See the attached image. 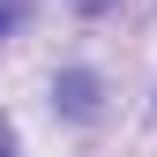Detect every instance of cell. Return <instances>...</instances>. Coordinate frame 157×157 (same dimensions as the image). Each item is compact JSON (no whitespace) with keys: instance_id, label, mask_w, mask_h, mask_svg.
<instances>
[{"instance_id":"cell-1","label":"cell","mask_w":157,"mask_h":157,"mask_svg":"<svg viewBox=\"0 0 157 157\" xmlns=\"http://www.w3.org/2000/svg\"><path fill=\"white\" fill-rule=\"evenodd\" d=\"M52 90H60V105L75 112V120H97V75H90V67H67Z\"/></svg>"},{"instance_id":"cell-2","label":"cell","mask_w":157,"mask_h":157,"mask_svg":"<svg viewBox=\"0 0 157 157\" xmlns=\"http://www.w3.org/2000/svg\"><path fill=\"white\" fill-rule=\"evenodd\" d=\"M23 23V0H0V30H15Z\"/></svg>"},{"instance_id":"cell-3","label":"cell","mask_w":157,"mask_h":157,"mask_svg":"<svg viewBox=\"0 0 157 157\" xmlns=\"http://www.w3.org/2000/svg\"><path fill=\"white\" fill-rule=\"evenodd\" d=\"M0 157H15V135H8V120H0Z\"/></svg>"},{"instance_id":"cell-4","label":"cell","mask_w":157,"mask_h":157,"mask_svg":"<svg viewBox=\"0 0 157 157\" xmlns=\"http://www.w3.org/2000/svg\"><path fill=\"white\" fill-rule=\"evenodd\" d=\"M82 8H105V0H82Z\"/></svg>"}]
</instances>
